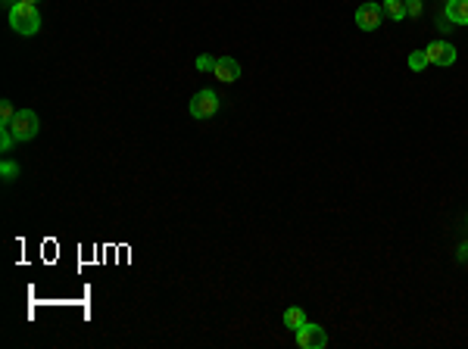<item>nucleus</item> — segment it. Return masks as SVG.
Wrapping results in <instances>:
<instances>
[{
  "instance_id": "obj_1",
  "label": "nucleus",
  "mask_w": 468,
  "mask_h": 349,
  "mask_svg": "<svg viewBox=\"0 0 468 349\" xmlns=\"http://www.w3.org/2000/svg\"><path fill=\"white\" fill-rule=\"evenodd\" d=\"M10 25H13V31H19V35H35L38 28H41V13H38V7H31V3H13V10H10Z\"/></svg>"
},
{
  "instance_id": "obj_2",
  "label": "nucleus",
  "mask_w": 468,
  "mask_h": 349,
  "mask_svg": "<svg viewBox=\"0 0 468 349\" xmlns=\"http://www.w3.org/2000/svg\"><path fill=\"white\" fill-rule=\"evenodd\" d=\"M38 128H41V122H38V116L31 109H19L13 116V122H10V131H13L16 140H31V138H38Z\"/></svg>"
},
{
  "instance_id": "obj_3",
  "label": "nucleus",
  "mask_w": 468,
  "mask_h": 349,
  "mask_svg": "<svg viewBox=\"0 0 468 349\" xmlns=\"http://www.w3.org/2000/svg\"><path fill=\"white\" fill-rule=\"evenodd\" d=\"M187 109H191L194 119H213L216 112H219V97L213 91H197Z\"/></svg>"
},
{
  "instance_id": "obj_4",
  "label": "nucleus",
  "mask_w": 468,
  "mask_h": 349,
  "mask_svg": "<svg viewBox=\"0 0 468 349\" xmlns=\"http://www.w3.org/2000/svg\"><path fill=\"white\" fill-rule=\"evenodd\" d=\"M297 334V346L300 349H325L328 346V334L319 328V324H309L306 322L300 331H294Z\"/></svg>"
},
{
  "instance_id": "obj_5",
  "label": "nucleus",
  "mask_w": 468,
  "mask_h": 349,
  "mask_svg": "<svg viewBox=\"0 0 468 349\" xmlns=\"http://www.w3.org/2000/svg\"><path fill=\"white\" fill-rule=\"evenodd\" d=\"M425 53H428V63H434V66H453L456 63V47L447 41H434Z\"/></svg>"
},
{
  "instance_id": "obj_6",
  "label": "nucleus",
  "mask_w": 468,
  "mask_h": 349,
  "mask_svg": "<svg viewBox=\"0 0 468 349\" xmlns=\"http://www.w3.org/2000/svg\"><path fill=\"white\" fill-rule=\"evenodd\" d=\"M356 25H359L362 31H375V28L381 25V7H378V3H362V7L356 10Z\"/></svg>"
},
{
  "instance_id": "obj_7",
  "label": "nucleus",
  "mask_w": 468,
  "mask_h": 349,
  "mask_svg": "<svg viewBox=\"0 0 468 349\" xmlns=\"http://www.w3.org/2000/svg\"><path fill=\"white\" fill-rule=\"evenodd\" d=\"M213 75L219 78V81L231 84V81H237V78H241V63H237L234 56H219V60H216Z\"/></svg>"
},
{
  "instance_id": "obj_8",
  "label": "nucleus",
  "mask_w": 468,
  "mask_h": 349,
  "mask_svg": "<svg viewBox=\"0 0 468 349\" xmlns=\"http://www.w3.org/2000/svg\"><path fill=\"white\" fill-rule=\"evenodd\" d=\"M447 19L459 22V25H468V0H450L447 3Z\"/></svg>"
},
{
  "instance_id": "obj_9",
  "label": "nucleus",
  "mask_w": 468,
  "mask_h": 349,
  "mask_svg": "<svg viewBox=\"0 0 468 349\" xmlns=\"http://www.w3.org/2000/svg\"><path fill=\"white\" fill-rule=\"evenodd\" d=\"M284 324L291 331H300L306 324V315H303V309H297V306H291L287 312H284Z\"/></svg>"
},
{
  "instance_id": "obj_10",
  "label": "nucleus",
  "mask_w": 468,
  "mask_h": 349,
  "mask_svg": "<svg viewBox=\"0 0 468 349\" xmlns=\"http://www.w3.org/2000/svg\"><path fill=\"white\" fill-rule=\"evenodd\" d=\"M384 10L390 19H406V0H384Z\"/></svg>"
},
{
  "instance_id": "obj_11",
  "label": "nucleus",
  "mask_w": 468,
  "mask_h": 349,
  "mask_svg": "<svg viewBox=\"0 0 468 349\" xmlns=\"http://www.w3.org/2000/svg\"><path fill=\"white\" fill-rule=\"evenodd\" d=\"M428 66V53L425 50H415V53L409 56V69H415V72H421Z\"/></svg>"
},
{
  "instance_id": "obj_12",
  "label": "nucleus",
  "mask_w": 468,
  "mask_h": 349,
  "mask_svg": "<svg viewBox=\"0 0 468 349\" xmlns=\"http://www.w3.org/2000/svg\"><path fill=\"white\" fill-rule=\"evenodd\" d=\"M13 116H16L13 103H10V100H3V103H0V125H10V122H13Z\"/></svg>"
},
{
  "instance_id": "obj_13",
  "label": "nucleus",
  "mask_w": 468,
  "mask_h": 349,
  "mask_svg": "<svg viewBox=\"0 0 468 349\" xmlns=\"http://www.w3.org/2000/svg\"><path fill=\"white\" fill-rule=\"evenodd\" d=\"M16 144L13 131H10V125H0V150H10Z\"/></svg>"
},
{
  "instance_id": "obj_14",
  "label": "nucleus",
  "mask_w": 468,
  "mask_h": 349,
  "mask_svg": "<svg viewBox=\"0 0 468 349\" xmlns=\"http://www.w3.org/2000/svg\"><path fill=\"white\" fill-rule=\"evenodd\" d=\"M0 174H3V181H13L16 174H19V166H16V162H3V166H0Z\"/></svg>"
},
{
  "instance_id": "obj_15",
  "label": "nucleus",
  "mask_w": 468,
  "mask_h": 349,
  "mask_svg": "<svg viewBox=\"0 0 468 349\" xmlns=\"http://www.w3.org/2000/svg\"><path fill=\"white\" fill-rule=\"evenodd\" d=\"M197 69L200 72H213L216 69V60H213V56H206V53L197 56Z\"/></svg>"
},
{
  "instance_id": "obj_16",
  "label": "nucleus",
  "mask_w": 468,
  "mask_h": 349,
  "mask_svg": "<svg viewBox=\"0 0 468 349\" xmlns=\"http://www.w3.org/2000/svg\"><path fill=\"white\" fill-rule=\"evenodd\" d=\"M421 13V0H406V16H419Z\"/></svg>"
},
{
  "instance_id": "obj_17",
  "label": "nucleus",
  "mask_w": 468,
  "mask_h": 349,
  "mask_svg": "<svg viewBox=\"0 0 468 349\" xmlns=\"http://www.w3.org/2000/svg\"><path fill=\"white\" fill-rule=\"evenodd\" d=\"M19 3H31V7H38V3H41V0H19Z\"/></svg>"
}]
</instances>
